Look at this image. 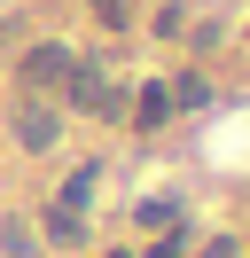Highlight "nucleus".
I'll return each mask as SVG.
<instances>
[{
	"instance_id": "obj_1",
	"label": "nucleus",
	"mask_w": 250,
	"mask_h": 258,
	"mask_svg": "<svg viewBox=\"0 0 250 258\" xmlns=\"http://www.w3.org/2000/svg\"><path fill=\"white\" fill-rule=\"evenodd\" d=\"M125 94H133V86H125L109 63H86V55H78L55 102H62V117H94V125H109V117H125Z\"/></svg>"
},
{
	"instance_id": "obj_2",
	"label": "nucleus",
	"mask_w": 250,
	"mask_h": 258,
	"mask_svg": "<svg viewBox=\"0 0 250 258\" xmlns=\"http://www.w3.org/2000/svg\"><path fill=\"white\" fill-rule=\"evenodd\" d=\"M8 133H16V149H24V157H55V149H62V102H47V94H16Z\"/></svg>"
},
{
	"instance_id": "obj_3",
	"label": "nucleus",
	"mask_w": 250,
	"mask_h": 258,
	"mask_svg": "<svg viewBox=\"0 0 250 258\" xmlns=\"http://www.w3.org/2000/svg\"><path fill=\"white\" fill-rule=\"evenodd\" d=\"M71 63H78V47H71V39H31V47H24V63H16V86L55 102V94H62V79H71Z\"/></svg>"
},
{
	"instance_id": "obj_4",
	"label": "nucleus",
	"mask_w": 250,
	"mask_h": 258,
	"mask_svg": "<svg viewBox=\"0 0 250 258\" xmlns=\"http://www.w3.org/2000/svg\"><path fill=\"white\" fill-rule=\"evenodd\" d=\"M125 125H133V133H164V125H172V94H164V79H141L133 94H125Z\"/></svg>"
},
{
	"instance_id": "obj_5",
	"label": "nucleus",
	"mask_w": 250,
	"mask_h": 258,
	"mask_svg": "<svg viewBox=\"0 0 250 258\" xmlns=\"http://www.w3.org/2000/svg\"><path fill=\"white\" fill-rule=\"evenodd\" d=\"M39 242L47 250H86V211H71V204H47V219H39Z\"/></svg>"
},
{
	"instance_id": "obj_6",
	"label": "nucleus",
	"mask_w": 250,
	"mask_h": 258,
	"mask_svg": "<svg viewBox=\"0 0 250 258\" xmlns=\"http://www.w3.org/2000/svg\"><path fill=\"white\" fill-rule=\"evenodd\" d=\"M0 258H39V227L16 219V211H0Z\"/></svg>"
},
{
	"instance_id": "obj_7",
	"label": "nucleus",
	"mask_w": 250,
	"mask_h": 258,
	"mask_svg": "<svg viewBox=\"0 0 250 258\" xmlns=\"http://www.w3.org/2000/svg\"><path fill=\"white\" fill-rule=\"evenodd\" d=\"M164 94H172V117L203 110V102H211V79H203V71H180V79H164Z\"/></svg>"
},
{
	"instance_id": "obj_8",
	"label": "nucleus",
	"mask_w": 250,
	"mask_h": 258,
	"mask_svg": "<svg viewBox=\"0 0 250 258\" xmlns=\"http://www.w3.org/2000/svg\"><path fill=\"white\" fill-rule=\"evenodd\" d=\"M180 219H188V204H180V196H149V204L133 211V227H149V235H156V227H180Z\"/></svg>"
},
{
	"instance_id": "obj_9",
	"label": "nucleus",
	"mask_w": 250,
	"mask_h": 258,
	"mask_svg": "<svg viewBox=\"0 0 250 258\" xmlns=\"http://www.w3.org/2000/svg\"><path fill=\"white\" fill-rule=\"evenodd\" d=\"M94 16H102V32H133V0H86Z\"/></svg>"
},
{
	"instance_id": "obj_10",
	"label": "nucleus",
	"mask_w": 250,
	"mask_h": 258,
	"mask_svg": "<svg viewBox=\"0 0 250 258\" xmlns=\"http://www.w3.org/2000/svg\"><path fill=\"white\" fill-rule=\"evenodd\" d=\"M188 32V0H164V8H156V39H180Z\"/></svg>"
},
{
	"instance_id": "obj_11",
	"label": "nucleus",
	"mask_w": 250,
	"mask_h": 258,
	"mask_svg": "<svg viewBox=\"0 0 250 258\" xmlns=\"http://www.w3.org/2000/svg\"><path fill=\"white\" fill-rule=\"evenodd\" d=\"M196 258H242V235H203Z\"/></svg>"
},
{
	"instance_id": "obj_12",
	"label": "nucleus",
	"mask_w": 250,
	"mask_h": 258,
	"mask_svg": "<svg viewBox=\"0 0 250 258\" xmlns=\"http://www.w3.org/2000/svg\"><path fill=\"white\" fill-rule=\"evenodd\" d=\"M149 258H188V219H180V227H164V242H156Z\"/></svg>"
},
{
	"instance_id": "obj_13",
	"label": "nucleus",
	"mask_w": 250,
	"mask_h": 258,
	"mask_svg": "<svg viewBox=\"0 0 250 258\" xmlns=\"http://www.w3.org/2000/svg\"><path fill=\"white\" fill-rule=\"evenodd\" d=\"M109 258H133V250H109Z\"/></svg>"
},
{
	"instance_id": "obj_14",
	"label": "nucleus",
	"mask_w": 250,
	"mask_h": 258,
	"mask_svg": "<svg viewBox=\"0 0 250 258\" xmlns=\"http://www.w3.org/2000/svg\"><path fill=\"white\" fill-rule=\"evenodd\" d=\"M242 47H250V24H242Z\"/></svg>"
}]
</instances>
